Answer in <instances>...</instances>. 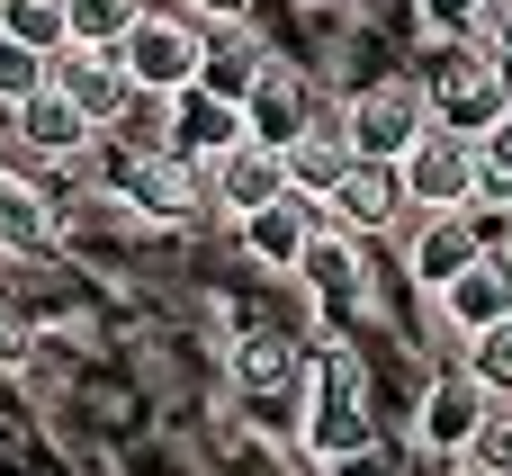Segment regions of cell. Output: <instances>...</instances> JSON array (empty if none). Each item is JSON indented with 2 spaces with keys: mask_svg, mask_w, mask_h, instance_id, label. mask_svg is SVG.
Wrapping results in <instances>:
<instances>
[{
  "mask_svg": "<svg viewBox=\"0 0 512 476\" xmlns=\"http://www.w3.org/2000/svg\"><path fill=\"white\" fill-rule=\"evenodd\" d=\"M414 81H423V99H432V126H450V135H495L512 117L504 99V72H495V45L486 36H468V45H432L423 63H414Z\"/></svg>",
  "mask_w": 512,
  "mask_h": 476,
  "instance_id": "cell-1",
  "label": "cell"
},
{
  "mask_svg": "<svg viewBox=\"0 0 512 476\" xmlns=\"http://www.w3.org/2000/svg\"><path fill=\"white\" fill-rule=\"evenodd\" d=\"M342 135H351L360 162H405V153L432 135V99H423V81H414V72H378V81H360L351 108H342Z\"/></svg>",
  "mask_w": 512,
  "mask_h": 476,
  "instance_id": "cell-2",
  "label": "cell"
},
{
  "mask_svg": "<svg viewBox=\"0 0 512 476\" xmlns=\"http://www.w3.org/2000/svg\"><path fill=\"white\" fill-rule=\"evenodd\" d=\"M117 63L135 72V90L180 99V90H198V72H207V27H198V18H162V9H144L135 36L117 45Z\"/></svg>",
  "mask_w": 512,
  "mask_h": 476,
  "instance_id": "cell-3",
  "label": "cell"
},
{
  "mask_svg": "<svg viewBox=\"0 0 512 476\" xmlns=\"http://www.w3.org/2000/svg\"><path fill=\"white\" fill-rule=\"evenodd\" d=\"M477 171H486V144H477V135H450V126H432V135L405 153V198H414V216L477 207Z\"/></svg>",
  "mask_w": 512,
  "mask_h": 476,
  "instance_id": "cell-4",
  "label": "cell"
},
{
  "mask_svg": "<svg viewBox=\"0 0 512 476\" xmlns=\"http://www.w3.org/2000/svg\"><path fill=\"white\" fill-rule=\"evenodd\" d=\"M117 180H126V207H144V216H162V225H189V216H207V207H216L207 171H198L189 153H171V144H144Z\"/></svg>",
  "mask_w": 512,
  "mask_h": 476,
  "instance_id": "cell-5",
  "label": "cell"
},
{
  "mask_svg": "<svg viewBox=\"0 0 512 476\" xmlns=\"http://www.w3.org/2000/svg\"><path fill=\"white\" fill-rule=\"evenodd\" d=\"M306 450H315L324 468H342V459H360V450H369V405H360V369H351V360H324V369H315Z\"/></svg>",
  "mask_w": 512,
  "mask_h": 476,
  "instance_id": "cell-6",
  "label": "cell"
},
{
  "mask_svg": "<svg viewBox=\"0 0 512 476\" xmlns=\"http://www.w3.org/2000/svg\"><path fill=\"white\" fill-rule=\"evenodd\" d=\"M54 90H63L90 126H117L126 99H135V72H126L108 45H63V54H54Z\"/></svg>",
  "mask_w": 512,
  "mask_h": 476,
  "instance_id": "cell-7",
  "label": "cell"
},
{
  "mask_svg": "<svg viewBox=\"0 0 512 476\" xmlns=\"http://www.w3.org/2000/svg\"><path fill=\"white\" fill-rule=\"evenodd\" d=\"M171 153H189L198 171H216L234 144H252V117L234 108V99H216V90H180L171 99V135H162Z\"/></svg>",
  "mask_w": 512,
  "mask_h": 476,
  "instance_id": "cell-8",
  "label": "cell"
},
{
  "mask_svg": "<svg viewBox=\"0 0 512 476\" xmlns=\"http://www.w3.org/2000/svg\"><path fill=\"white\" fill-rule=\"evenodd\" d=\"M405 207H414V198H405V162H351V180L324 198V225H342V234H387Z\"/></svg>",
  "mask_w": 512,
  "mask_h": 476,
  "instance_id": "cell-9",
  "label": "cell"
},
{
  "mask_svg": "<svg viewBox=\"0 0 512 476\" xmlns=\"http://www.w3.org/2000/svg\"><path fill=\"white\" fill-rule=\"evenodd\" d=\"M207 189H216V207L243 225V216H261V207L288 198V153H270V144H234V153L207 171Z\"/></svg>",
  "mask_w": 512,
  "mask_h": 476,
  "instance_id": "cell-10",
  "label": "cell"
},
{
  "mask_svg": "<svg viewBox=\"0 0 512 476\" xmlns=\"http://www.w3.org/2000/svg\"><path fill=\"white\" fill-rule=\"evenodd\" d=\"M234 234H243V252H252V261H270V270H306V252H315V234H324V207L288 189L279 207H261V216H243Z\"/></svg>",
  "mask_w": 512,
  "mask_h": 476,
  "instance_id": "cell-11",
  "label": "cell"
},
{
  "mask_svg": "<svg viewBox=\"0 0 512 476\" xmlns=\"http://www.w3.org/2000/svg\"><path fill=\"white\" fill-rule=\"evenodd\" d=\"M486 261V225L468 216V207H450V216H423V234H414V279L441 297L450 279H468Z\"/></svg>",
  "mask_w": 512,
  "mask_h": 476,
  "instance_id": "cell-12",
  "label": "cell"
},
{
  "mask_svg": "<svg viewBox=\"0 0 512 476\" xmlns=\"http://www.w3.org/2000/svg\"><path fill=\"white\" fill-rule=\"evenodd\" d=\"M441 315H450L468 342L495 333V324H512V261H504V252H486L468 279H450V288H441Z\"/></svg>",
  "mask_w": 512,
  "mask_h": 476,
  "instance_id": "cell-13",
  "label": "cell"
},
{
  "mask_svg": "<svg viewBox=\"0 0 512 476\" xmlns=\"http://www.w3.org/2000/svg\"><path fill=\"white\" fill-rule=\"evenodd\" d=\"M486 414H495V396H486V387L459 369V378H441V387L423 396V441H432V450H459V459H468V441L486 432Z\"/></svg>",
  "mask_w": 512,
  "mask_h": 476,
  "instance_id": "cell-14",
  "label": "cell"
},
{
  "mask_svg": "<svg viewBox=\"0 0 512 476\" xmlns=\"http://www.w3.org/2000/svg\"><path fill=\"white\" fill-rule=\"evenodd\" d=\"M243 117H252V144H270V153H288L297 135H315V108H306V81L297 72H279L270 63V81L243 99Z\"/></svg>",
  "mask_w": 512,
  "mask_h": 476,
  "instance_id": "cell-15",
  "label": "cell"
},
{
  "mask_svg": "<svg viewBox=\"0 0 512 476\" xmlns=\"http://www.w3.org/2000/svg\"><path fill=\"white\" fill-rule=\"evenodd\" d=\"M9 117H18V144H27V153H54V162H63V153H81V144L99 135V126H90V117L54 90V81H45L27 108H9Z\"/></svg>",
  "mask_w": 512,
  "mask_h": 476,
  "instance_id": "cell-16",
  "label": "cell"
},
{
  "mask_svg": "<svg viewBox=\"0 0 512 476\" xmlns=\"http://www.w3.org/2000/svg\"><path fill=\"white\" fill-rule=\"evenodd\" d=\"M261 81H270V54H261L243 27H216V36H207V72H198V90H216V99H234V108H243Z\"/></svg>",
  "mask_w": 512,
  "mask_h": 476,
  "instance_id": "cell-17",
  "label": "cell"
},
{
  "mask_svg": "<svg viewBox=\"0 0 512 476\" xmlns=\"http://www.w3.org/2000/svg\"><path fill=\"white\" fill-rule=\"evenodd\" d=\"M351 162H360V153H351V135H324V126H315V135H297V144H288V189L324 207V198L351 180Z\"/></svg>",
  "mask_w": 512,
  "mask_h": 476,
  "instance_id": "cell-18",
  "label": "cell"
},
{
  "mask_svg": "<svg viewBox=\"0 0 512 476\" xmlns=\"http://www.w3.org/2000/svg\"><path fill=\"white\" fill-rule=\"evenodd\" d=\"M234 378H243V396H297L306 387V351L288 333H252L234 351Z\"/></svg>",
  "mask_w": 512,
  "mask_h": 476,
  "instance_id": "cell-19",
  "label": "cell"
},
{
  "mask_svg": "<svg viewBox=\"0 0 512 476\" xmlns=\"http://www.w3.org/2000/svg\"><path fill=\"white\" fill-rule=\"evenodd\" d=\"M0 36L54 63V54L72 45V0H0Z\"/></svg>",
  "mask_w": 512,
  "mask_h": 476,
  "instance_id": "cell-20",
  "label": "cell"
},
{
  "mask_svg": "<svg viewBox=\"0 0 512 476\" xmlns=\"http://www.w3.org/2000/svg\"><path fill=\"white\" fill-rule=\"evenodd\" d=\"M54 234V207H45V189H27L18 171H0V243L9 252H36Z\"/></svg>",
  "mask_w": 512,
  "mask_h": 476,
  "instance_id": "cell-21",
  "label": "cell"
},
{
  "mask_svg": "<svg viewBox=\"0 0 512 476\" xmlns=\"http://www.w3.org/2000/svg\"><path fill=\"white\" fill-rule=\"evenodd\" d=\"M306 288H315L324 306H351V288H360V252H351L342 234H315V252H306Z\"/></svg>",
  "mask_w": 512,
  "mask_h": 476,
  "instance_id": "cell-22",
  "label": "cell"
},
{
  "mask_svg": "<svg viewBox=\"0 0 512 476\" xmlns=\"http://www.w3.org/2000/svg\"><path fill=\"white\" fill-rule=\"evenodd\" d=\"M135 18H144V0H72V45H126L135 36Z\"/></svg>",
  "mask_w": 512,
  "mask_h": 476,
  "instance_id": "cell-23",
  "label": "cell"
},
{
  "mask_svg": "<svg viewBox=\"0 0 512 476\" xmlns=\"http://www.w3.org/2000/svg\"><path fill=\"white\" fill-rule=\"evenodd\" d=\"M414 18L432 27V45H468V36H486L495 0H414Z\"/></svg>",
  "mask_w": 512,
  "mask_h": 476,
  "instance_id": "cell-24",
  "label": "cell"
},
{
  "mask_svg": "<svg viewBox=\"0 0 512 476\" xmlns=\"http://www.w3.org/2000/svg\"><path fill=\"white\" fill-rule=\"evenodd\" d=\"M468 378H477L495 405H512V324H495V333L468 342Z\"/></svg>",
  "mask_w": 512,
  "mask_h": 476,
  "instance_id": "cell-25",
  "label": "cell"
},
{
  "mask_svg": "<svg viewBox=\"0 0 512 476\" xmlns=\"http://www.w3.org/2000/svg\"><path fill=\"white\" fill-rule=\"evenodd\" d=\"M45 81H54V63H45V54H27V45H9V36H0V99H9V108H27V99H36V90H45Z\"/></svg>",
  "mask_w": 512,
  "mask_h": 476,
  "instance_id": "cell-26",
  "label": "cell"
},
{
  "mask_svg": "<svg viewBox=\"0 0 512 476\" xmlns=\"http://www.w3.org/2000/svg\"><path fill=\"white\" fill-rule=\"evenodd\" d=\"M468 468H477V476H512V405L486 414V432L468 441Z\"/></svg>",
  "mask_w": 512,
  "mask_h": 476,
  "instance_id": "cell-27",
  "label": "cell"
},
{
  "mask_svg": "<svg viewBox=\"0 0 512 476\" xmlns=\"http://www.w3.org/2000/svg\"><path fill=\"white\" fill-rule=\"evenodd\" d=\"M18 360H27V324L0 306V369H18Z\"/></svg>",
  "mask_w": 512,
  "mask_h": 476,
  "instance_id": "cell-28",
  "label": "cell"
},
{
  "mask_svg": "<svg viewBox=\"0 0 512 476\" xmlns=\"http://www.w3.org/2000/svg\"><path fill=\"white\" fill-rule=\"evenodd\" d=\"M243 9L252 0H189V18H207V27H243Z\"/></svg>",
  "mask_w": 512,
  "mask_h": 476,
  "instance_id": "cell-29",
  "label": "cell"
},
{
  "mask_svg": "<svg viewBox=\"0 0 512 476\" xmlns=\"http://www.w3.org/2000/svg\"><path fill=\"white\" fill-rule=\"evenodd\" d=\"M495 72H504V99H512V36L495 45Z\"/></svg>",
  "mask_w": 512,
  "mask_h": 476,
  "instance_id": "cell-30",
  "label": "cell"
}]
</instances>
